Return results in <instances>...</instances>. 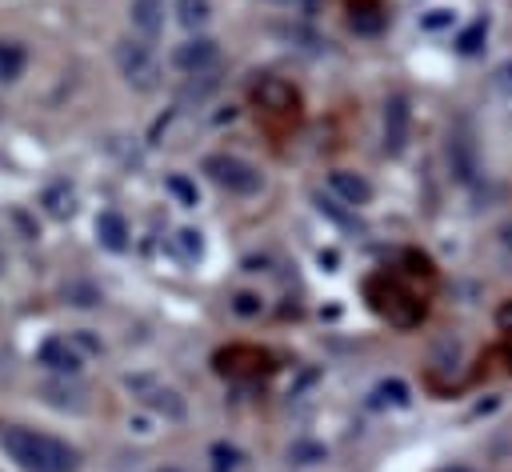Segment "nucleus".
<instances>
[{
  "mask_svg": "<svg viewBox=\"0 0 512 472\" xmlns=\"http://www.w3.org/2000/svg\"><path fill=\"white\" fill-rule=\"evenodd\" d=\"M328 188H332L344 204H352V208H360V204H368V200H372V184H368L360 172H348V168L328 172Z\"/></svg>",
  "mask_w": 512,
  "mask_h": 472,
  "instance_id": "nucleus-9",
  "label": "nucleus"
},
{
  "mask_svg": "<svg viewBox=\"0 0 512 472\" xmlns=\"http://www.w3.org/2000/svg\"><path fill=\"white\" fill-rule=\"evenodd\" d=\"M216 88V76H208V72H200V76H188V88H184V100H204L208 92Z\"/></svg>",
  "mask_w": 512,
  "mask_h": 472,
  "instance_id": "nucleus-25",
  "label": "nucleus"
},
{
  "mask_svg": "<svg viewBox=\"0 0 512 472\" xmlns=\"http://www.w3.org/2000/svg\"><path fill=\"white\" fill-rule=\"evenodd\" d=\"M168 192H172V196H176L184 208H192V204L200 200V196H196V184H192L188 176H168Z\"/></svg>",
  "mask_w": 512,
  "mask_h": 472,
  "instance_id": "nucleus-24",
  "label": "nucleus"
},
{
  "mask_svg": "<svg viewBox=\"0 0 512 472\" xmlns=\"http://www.w3.org/2000/svg\"><path fill=\"white\" fill-rule=\"evenodd\" d=\"M380 24H384V12L380 8H356L352 4V28L356 32H380Z\"/></svg>",
  "mask_w": 512,
  "mask_h": 472,
  "instance_id": "nucleus-23",
  "label": "nucleus"
},
{
  "mask_svg": "<svg viewBox=\"0 0 512 472\" xmlns=\"http://www.w3.org/2000/svg\"><path fill=\"white\" fill-rule=\"evenodd\" d=\"M448 168H452V176L456 180H476V172H480V156H476V144H472V136H464V132H456L452 140H448Z\"/></svg>",
  "mask_w": 512,
  "mask_h": 472,
  "instance_id": "nucleus-8",
  "label": "nucleus"
},
{
  "mask_svg": "<svg viewBox=\"0 0 512 472\" xmlns=\"http://www.w3.org/2000/svg\"><path fill=\"white\" fill-rule=\"evenodd\" d=\"M492 84H496L500 92H512V56H508V60H504V64L492 72Z\"/></svg>",
  "mask_w": 512,
  "mask_h": 472,
  "instance_id": "nucleus-28",
  "label": "nucleus"
},
{
  "mask_svg": "<svg viewBox=\"0 0 512 472\" xmlns=\"http://www.w3.org/2000/svg\"><path fill=\"white\" fill-rule=\"evenodd\" d=\"M44 208H48L52 216H68V212H72V188H68V184L48 188V192H44Z\"/></svg>",
  "mask_w": 512,
  "mask_h": 472,
  "instance_id": "nucleus-21",
  "label": "nucleus"
},
{
  "mask_svg": "<svg viewBox=\"0 0 512 472\" xmlns=\"http://www.w3.org/2000/svg\"><path fill=\"white\" fill-rule=\"evenodd\" d=\"M64 300L76 304V308H92V304H100V288L96 284H84V280H72L64 288Z\"/></svg>",
  "mask_w": 512,
  "mask_h": 472,
  "instance_id": "nucleus-19",
  "label": "nucleus"
},
{
  "mask_svg": "<svg viewBox=\"0 0 512 472\" xmlns=\"http://www.w3.org/2000/svg\"><path fill=\"white\" fill-rule=\"evenodd\" d=\"M496 324H500V328H504V332H512V300H508V304H500V308H496Z\"/></svg>",
  "mask_w": 512,
  "mask_h": 472,
  "instance_id": "nucleus-30",
  "label": "nucleus"
},
{
  "mask_svg": "<svg viewBox=\"0 0 512 472\" xmlns=\"http://www.w3.org/2000/svg\"><path fill=\"white\" fill-rule=\"evenodd\" d=\"M168 472H176V468H168Z\"/></svg>",
  "mask_w": 512,
  "mask_h": 472,
  "instance_id": "nucleus-34",
  "label": "nucleus"
},
{
  "mask_svg": "<svg viewBox=\"0 0 512 472\" xmlns=\"http://www.w3.org/2000/svg\"><path fill=\"white\" fill-rule=\"evenodd\" d=\"M208 456H212V472H236V468H240V448H236V444L216 440V444L208 448Z\"/></svg>",
  "mask_w": 512,
  "mask_h": 472,
  "instance_id": "nucleus-18",
  "label": "nucleus"
},
{
  "mask_svg": "<svg viewBox=\"0 0 512 472\" xmlns=\"http://www.w3.org/2000/svg\"><path fill=\"white\" fill-rule=\"evenodd\" d=\"M500 236H504V244H508V248H512V224H508V228H504V232H500Z\"/></svg>",
  "mask_w": 512,
  "mask_h": 472,
  "instance_id": "nucleus-31",
  "label": "nucleus"
},
{
  "mask_svg": "<svg viewBox=\"0 0 512 472\" xmlns=\"http://www.w3.org/2000/svg\"><path fill=\"white\" fill-rule=\"evenodd\" d=\"M260 308H264V300L256 292H236V300H232L236 316H260Z\"/></svg>",
  "mask_w": 512,
  "mask_h": 472,
  "instance_id": "nucleus-26",
  "label": "nucleus"
},
{
  "mask_svg": "<svg viewBox=\"0 0 512 472\" xmlns=\"http://www.w3.org/2000/svg\"><path fill=\"white\" fill-rule=\"evenodd\" d=\"M484 36H488V20H476V24H468V28L456 36V48H460L464 56H472V52H480Z\"/></svg>",
  "mask_w": 512,
  "mask_h": 472,
  "instance_id": "nucleus-20",
  "label": "nucleus"
},
{
  "mask_svg": "<svg viewBox=\"0 0 512 472\" xmlns=\"http://www.w3.org/2000/svg\"><path fill=\"white\" fill-rule=\"evenodd\" d=\"M116 68L136 92H152L160 84V60L144 40H120L116 44Z\"/></svg>",
  "mask_w": 512,
  "mask_h": 472,
  "instance_id": "nucleus-3",
  "label": "nucleus"
},
{
  "mask_svg": "<svg viewBox=\"0 0 512 472\" xmlns=\"http://www.w3.org/2000/svg\"><path fill=\"white\" fill-rule=\"evenodd\" d=\"M408 128H412V108H408V100H404V96H388V100H384V148H388V152H404Z\"/></svg>",
  "mask_w": 512,
  "mask_h": 472,
  "instance_id": "nucleus-7",
  "label": "nucleus"
},
{
  "mask_svg": "<svg viewBox=\"0 0 512 472\" xmlns=\"http://www.w3.org/2000/svg\"><path fill=\"white\" fill-rule=\"evenodd\" d=\"M36 360H40L48 372H60V376H76L80 364H84L80 348H76L68 336H48V340L36 348Z\"/></svg>",
  "mask_w": 512,
  "mask_h": 472,
  "instance_id": "nucleus-6",
  "label": "nucleus"
},
{
  "mask_svg": "<svg viewBox=\"0 0 512 472\" xmlns=\"http://www.w3.org/2000/svg\"><path fill=\"white\" fill-rule=\"evenodd\" d=\"M72 344H76V348H84V352H100V348H104V344H100V340H96V336H92L88 328L72 332Z\"/></svg>",
  "mask_w": 512,
  "mask_h": 472,
  "instance_id": "nucleus-29",
  "label": "nucleus"
},
{
  "mask_svg": "<svg viewBox=\"0 0 512 472\" xmlns=\"http://www.w3.org/2000/svg\"><path fill=\"white\" fill-rule=\"evenodd\" d=\"M172 248H176V256H180V260H200L204 240H200V232H196V228H180V232L172 236Z\"/></svg>",
  "mask_w": 512,
  "mask_h": 472,
  "instance_id": "nucleus-16",
  "label": "nucleus"
},
{
  "mask_svg": "<svg viewBox=\"0 0 512 472\" xmlns=\"http://www.w3.org/2000/svg\"><path fill=\"white\" fill-rule=\"evenodd\" d=\"M216 60H220V44H216L212 36H192V40L176 44V52H172V64H176L180 72H188V76L212 72Z\"/></svg>",
  "mask_w": 512,
  "mask_h": 472,
  "instance_id": "nucleus-4",
  "label": "nucleus"
},
{
  "mask_svg": "<svg viewBox=\"0 0 512 472\" xmlns=\"http://www.w3.org/2000/svg\"><path fill=\"white\" fill-rule=\"evenodd\" d=\"M372 404H376V408H380V404L404 408V404H408V384H404V380H380V384L372 388Z\"/></svg>",
  "mask_w": 512,
  "mask_h": 472,
  "instance_id": "nucleus-15",
  "label": "nucleus"
},
{
  "mask_svg": "<svg viewBox=\"0 0 512 472\" xmlns=\"http://www.w3.org/2000/svg\"><path fill=\"white\" fill-rule=\"evenodd\" d=\"M204 172L216 188L232 192V196H256L264 188V176L256 164H248L244 156H232V152H212L204 160Z\"/></svg>",
  "mask_w": 512,
  "mask_h": 472,
  "instance_id": "nucleus-2",
  "label": "nucleus"
},
{
  "mask_svg": "<svg viewBox=\"0 0 512 472\" xmlns=\"http://www.w3.org/2000/svg\"><path fill=\"white\" fill-rule=\"evenodd\" d=\"M128 20H132V28L144 40L160 36V28H164V0H132L128 4Z\"/></svg>",
  "mask_w": 512,
  "mask_h": 472,
  "instance_id": "nucleus-10",
  "label": "nucleus"
},
{
  "mask_svg": "<svg viewBox=\"0 0 512 472\" xmlns=\"http://www.w3.org/2000/svg\"><path fill=\"white\" fill-rule=\"evenodd\" d=\"M44 396H48V404H56V408H80V388H68V384H48L44 388Z\"/></svg>",
  "mask_w": 512,
  "mask_h": 472,
  "instance_id": "nucleus-22",
  "label": "nucleus"
},
{
  "mask_svg": "<svg viewBox=\"0 0 512 472\" xmlns=\"http://www.w3.org/2000/svg\"><path fill=\"white\" fill-rule=\"evenodd\" d=\"M276 4H280V0H276Z\"/></svg>",
  "mask_w": 512,
  "mask_h": 472,
  "instance_id": "nucleus-35",
  "label": "nucleus"
},
{
  "mask_svg": "<svg viewBox=\"0 0 512 472\" xmlns=\"http://www.w3.org/2000/svg\"><path fill=\"white\" fill-rule=\"evenodd\" d=\"M324 456H328V448L320 440H296V444H288V460L292 464H320Z\"/></svg>",
  "mask_w": 512,
  "mask_h": 472,
  "instance_id": "nucleus-17",
  "label": "nucleus"
},
{
  "mask_svg": "<svg viewBox=\"0 0 512 472\" xmlns=\"http://www.w3.org/2000/svg\"><path fill=\"white\" fill-rule=\"evenodd\" d=\"M24 60H28V56H24L20 44H12V40L4 44V40H0V80H4V84H12V80L24 72Z\"/></svg>",
  "mask_w": 512,
  "mask_h": 472,
  "instance_id": "nucleus-14",
  "label": "nucleus"
},
{
  "mask_svg": "<svg viewBox=\"0 0 512 472\" xmlns=\"http://www.w3.org/2000/svg\"><path fill=\"white\" fill-rule=\"evenodd\" d=\"M96 240L108 252H124L128 248V220L120 212H100L96 216Z\"/></svg>",
  "mask_w": 512,
  "mask_h": 472,
  "instance_id": "nucleus-11",
  "label": "nucleus"
},
{
  "mask_svg": "<svg viewBox=\"0 0 512 472\" xmlns=\"http://www.w3.org/2000/svg\"><path fill=\"white\" fill-rule=\"evenodd\" d=\"M4 268H8V260H4V252H0V276H4Z\"/></svg>",
  "mask_w": 512,
  "mask_h": 472,
  "instance_id": "nucleus-32",
  "label": "nucleus"
},
{
  "mask_svg": "<svg viewBox=\"0 0 512 472\" xmlns=\"http://www.w3.org/2000/svg\"><path fill=\"white\" fill-rule=\"evenodd\" d=\"M0 448L28 472H76L80 452L48 432H32V428H4L0 432Z\"/></svg>",
  "mask_w": 512,
  "mask_h": 472,
  "instance_id": "nucleus-1",
  "label": "nucleus"
},
{
  "mask_svg": "<svg viewBox=\"0 0 512 472\" xmlns=\"http://www.w3.org/2000/svg\"><path fill=\"white\" fill-rule=\"evenodd\" d=\"M256 100H260L264 108H276V112H280V108H292V104H296V92H292L284 80H272V76H268V80H260Z\"/></svg>",
  "mask_w": 512,
  "mask_h": 472,
  "instance_id": "nucleus-12",
  "label": "nucleus"
},
{
  "mask_svg": "<svg viewBox=\"0 0 512 472\" xmlns=\"http://www.w3.org/2000/svg\"><path fill=\"white\" fill-rule=\"evenodd\" d=\"M128 388H132V396H136L140 404H148V408H156V412H164V416H172V420L184 416V400L176 396V388L156 384L152 376H128Z\"/></svg>",
  "mask_w": 512,
  "mask_h": 472,
  "instance_id": "nucleus-5",
  "label": "nucleus"
},
{
  "mask_svg": "<svg viewBox=\"0 0 512 472\" xmlns=\"http://www.w3.org/2000/svg\"><path fill=\"white\" fill-rule=\"evenodd\" d=\"M420 24H424L428 32H436V28H448V24H452V12H448V8H432V12H428Z\"/></svg>",
  "mask_w": 512,
  "mask_h": 472,
  "instance_id": "nucleus-27",
  "label": "nucleus"
},
{
  "mask_svg": "<svg viewBox=\"0 0 512 472\" xmlns=\"http://www.w3.org/2000/svg\"><path fill=\"white\" fill-rule=\"evenodd\" d=\"M444 472H468V468H444Z\"/></svg>",
  "mask_w": 512,
  "mask_h": 472,
  "instance_id": "nucleus-33",
  "label": "nucleus"
},
{
  "mask_svg": "<svg viewBox=\"0 0 512 472\" xmlns=\"http://www.w3.org/2000/svg\"><path fill=\"white\" fill-rule=\"evenodd\" d=\"M176 20L196 32V28H204L212 20V4L208 0H176Z\"/></svg>",
  "mask_w": 512,
  "mask_h": 472,
  "instance_id": "nucleus-13",
  "label": "nucleus"
}]
</instances>
